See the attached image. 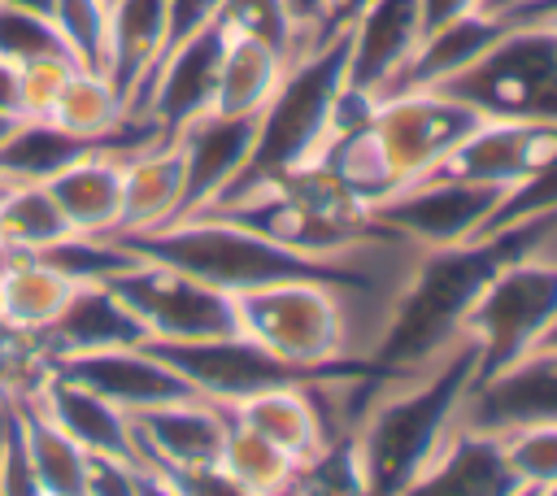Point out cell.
Instances as JSON below:
<instances>
[{
	"label": "cell",
	"instance_id": "1",
	"mask_svg": "<svg viewBox=\"0 0 557 496\" xmlns=\"http://www.w3.org/2000/svg\"><path fill=\"white\" fill-rule=\"evenodd\" d=\"M553 231H557V213H544V218L500 226L483 239L422 248L387 309L370 365L387 374H405V370H422L440 361L461 339V322L470 305L479 300V292L492 283V274L535 252Z\"/></svg>",
	"mask_w": 557,
	"mask_h": 496
},
{
	"label": "cell",
	"instance_id": "2",
	"mask_svg": "<svg viewBox=\"0 0 557 496\" xmlns=\"http://www.w3.org/2000/svg\"><path fill=\"white\" fill-rule=\"evenodd\" d=\"M474 383L479 348L470 339H457L440 361L422 370L383 374L352 431L366 496H405V487L457 431L461 405Z\"/></svg>",
	"mask_w": 557,
	"mask_h": 496
},
{
	"label": "cell",
	"instance_id": "3",
	"mask_svg": "<svg viewBox=\"0 0 557 496\" xmlns=\"http://www.w3.org/2000/svg\"><path fill=\"white\" fill-rule=\"evenodd\" d=\"M344 91H348V30H335L287 61L270 104L257 113L252 157L231 187L313 165L326 139L335 135V113Z\"/></svg>",
	"mask_w": 557,
	"mask_h": 496
},
{
	"label": "cell",
	"instance_id": "4",
	"mask_svg": "<svg viewBox=\"0 0 557 496\" xmlns=\"http://www.w3.org/2000/svg\"><path fill=\"white\" fill-rule=\"evenodd\" d=\"M239 335L296 370H344L348 352V305L344 292L318 278L270 283L235 296Z\"/></svg>",
	"mask_w": 557,
	"mask_h": 496
},
{
	"label": "cell",
	"instance_id": "5",
	"mask_svg": "<svg viewBox=\"0 0 557 496\" xmlns=\"http://www.w3.org/2000/svg\"><path fill=\"white\" fill-rule=\"evenodd\" d=\"M435 91L500 122H557V30L548 22H509L505 35L444 78Z\"/></svg>",
	"mask_w": 557,
	"mask_h": 496
},
{
	"label": "cell",
	"instance_id": "6",
	"mask_svg": "<svg viewBox=\"0 0 557 496\" xmlns=\"http://www.w3.org/2000/svg\"><path fill=\"white\" fill-rule=\"evenodd\" d=\"M553 318H557V257H544L535 248L500 265L461 322V339L479 348V383L518 365L540 344Z\"/></svg>",
	"mask_w": 557,
	"mask_h": 496
},
{
	"label": "cell",
	"instance_id": "7",
	"mask_svg": "<svg viewBox=\"0 0 557 496\" xmlns=\"http://www.w3.org/2000/svg\"><path fill=\"white\" fill-rule=\"evenodd\" d=\"M117 300L135 313L144 326V344H187V339H218V335H239L235 322V296L170 270L161 261L135 257L122 274L109 278Z\"/></svg>",
	"mask_w": 557,
	"mask_h": 496
},
{
	"label": "cell",
	"instance_id": "8",
	"mask_svg": "<svg viewBox=\"0 0 557 496\" xmlns=\"http://www.w3.org/2000/svg\"><path fill=\"white\" fill-rule=\"evenodd\" d=\"M500 187L487 183H461V178H413L396 187L392 196L370 204V218L409 239L413 248H448L479 239L487 218L500 204Z\"/></svg>",
	"mask_w": 557,
	"mask_h": 496
},
{
	"label": "cell",
	"instance_id": "9",
	"mask_svg": "<svg viewBox=\"0 0 557 496\" xmlns=\"http://www.w3.org/2000/svg\"><path fill=\"white\" fill-rule=\"evenodd\" d=\"M161 361H170L187 387L213 405H235L252 392H265V387H283V383H305L313 374H326V370H296V365H283L278 357H270L265 348H257L252 339L244 335H218V339H187V344H148ZM361 365V361H352ZM348 370V365H344Z\"/></svg>",
	"mask_w": 557,
	"mask_h": 496
},
{
	"label": "cell",
	"instance_id": "10",
	"mask_svg": "<svg viewBox=\"0 0 557 496\" xmlns=\"http://www.w3.org/2000/svg\"><path fill=\"white\" fill-rule=\"evenodd\" d=\"M557 161V122H500L483 117L435 170L422 178H461L487 187H518L522 178L540 174Z\"/></svg>",
	"mask_w": 557,
	"mask_h": 496
},
{
	"label": "cell",
	"instance_id": "11",
	"mask_svg": "<svg viewBox=\"0 0 557 496\" xmlns=\"http://www.w3.org/2000/svg\"><path fill=\"white\" fill-rule=\"evenodd\" d=\"M226 422H231V413L205 396L139 409V413H131L135 461L157 466V470L213 466L222 452V439H226Z\"/></svg>",
	"mask_w": 557,
	"mask_h": 496
},
{
	"label": "cell",
	"instance_id": "12",
	"mask_svg": "<svg viewBox=\"0 0 557 496\" xmlns=\"http://www.w3.org/2000/svg\"><path fill=\"white\" fill-rule=\"evenodd\" d=\"M57 370L70 374L74 383L91 387L109 405H117L126 418L139 413V409H152V405H170V400L196 396L187 387V379L170 361H161L148 344H126V348H100V352H83V357H61Z\"/></svg>",
	"mask_w": 557,
	"mask_h": 496
},
{
	"label": "cell",
	"instance_id": "13",
	"mask_svg": "<svg viewBox=\"0 0 557 496\" xmlns=\"http://www.w3.org/2000/svg\"><path fill=\"white\" fill-rule=\"evenodd\" d=\"M174 144L183 148V170H187V187H183V213H200L205 204H213L248 165L252 144H257V117H226V113H205L196 122H187Z\"/></svg>",
	"mask_w": 557,
	"mask_h": 496
},
{
	"label": "cell",
	"instance_id": "14",
	"mask_svg": "<svg viewBox=\"0 0 557 496\" xmlns=\"http://www.w3.org/2000/svg\"><path fill=\"white\" fill-rule=\"evenodd\" d=\"M522 483L505 461L496 431L461 426L444 439V448L422 466V474L405 487V496H518Z\"/></svg>",
	"mask_w": 557,
	"mask_h": 496
},
{
	"label": "cell",
	"instance_id": "15",
	"mask_svg": "<svg viewBox=\"0 0 557 496\" xmlns=\"http://www.w3.org/2000/svg\"><path fill=\"white\" fill-rule=\"evenodd\" d=\"M183 148L174 139H148L122 152V213L113 235H144L183 213Z\"/></svg>",
	"mask_w": 557,
	"mask_h": 496
},
{
	"label": "cell",
	"instance_id": "16",
	"mask_svg": "<svg viewBox=\"0 0 557 496\" xmlns=\"http://www.w3.org/2000/svg\"><path fill=\"white\" fill-rule=\"evenodd\" d=\"M540 418H557V357L553 352H531L505 374L474 383L457 422L474 431H505V426L540 422Z\"/></svg>",
	"mask_w": 557,
	"mask_h": 496
},
{
	"label": "cell",
	"instance_id": "17",
	"mask_svg": "<svg viewBox=\"0 0 557 496\" xmlns=\"http://www.w3.org/2000/svg\"><path fill=\"white\" fill-rule=\"evenodd\" d=\"M122 152L117 144L83 148L74 161H65L44 187L52 191L57 209L65 213L74 235H113L122 213Z\"/></svg>",
	"mask_w": 557,
	"mask_h": 496
},
{
	"label": "cell",
	"instance_id": "18",
	"mask_svg": "<svg viewBox=\"0 0 557 496\" xmlns=\"http://www.w3.org/2000/svg\"><path fill=\"white\" fill-rule=\"evenodd\" d=\"M35 405L44 418H52L78 448H87L91 457H122L135 461V444H131V418L109 405L104 396H96L91 387L74 383L70 374H61L52 365L48 383L26 400Z\"/></svg>",
	"mask_w": 557,
	"mask_h": 496
},
{
	"label": "cell",
	"instance_id": "19",
	"mask_svg": "<svg viewBox=\"0 0 557 496\" xmlns=\"http://www.w3.org/2000/svg\"><path fill=\"white\" fill-rule=\"evenodd\" d=\"M505 26H509V22L496 17V13H470V17H461V22H448V26L431 30V35H422V44L413 48V57L396 70V78H392L374 100L396 96V91L440 87L444 78H453V74H461L470 61H479V57L505 35Z\"/></svg>",
	"mask_w": 557,
	"mask_h": 496
},
{
	"label": "cell",
	"instance_id": "20",
	"mask_svg": "<svg viewBox=\"0 0 557 496\" xmlns=\"http://www.w3.org/2000/svg\"><path fill=\"white\" fill-rule=\"evenodd\" d=\"M52 357H83V352H100V348H126V344H144V326L135 322V313L117 300V292L109 283H83L74 292V300L61 309V318L44 331Z\"/></svg>",
	"mask_w": 557,
	"mask_h": 496
},
{
	"label": "cell",
	"instance_id": "21",
	"mask_svg": "<svg viewBox=\"0 0 557 496\" xmlns=\"http://www.w3.org/2000/svg\"><path fill=\"white\" fill-rule=\"evenodd\" d=\"M318 379V374H313ZM226 413L235 422H244L248 431H257L261 439L278 444L296 466L313 461L326 444L322 435V422H318V409L309 400V379L305 383H283V387H265V392H252L235 405H226Z\"/></svg>",
	"mask_w": 557,
	"mask_h": 496
},
{
	"label": "cell",
	"instance_id": "22",
	"mask_svg": "<svg viewBox=\"0 0 557 496\" xmlns=\"http://www.w3.org/2000/svg\"><path fill=\"white\" fill-rule=\"evenodd\" d=\"M161 52H165V0H113L109 39H104V74L126 96V104H135Z\"/></svg>",
	"mask_w": 557,
	"mask_h": 496
},
{
	"label": "cell",
	"instance_id": "23",
	"mask_svg": "<svg viewBox=\"0 0 557 496\" xmlns=\"http://www.w3.org/2000/svg\"><path fill=\"white\" fill-rule=\"evenodd\" d=\"M283 70H287V52L283 48H274L261 35L226 26V48H222V65H218V87H213V109L209 113L257 117L270 104Z\"/></svg>",
	"mask_w": 557,
	"mask_h": 496
},
{
	"label": "cell",
	"instance_id": "24",
	"mask_svg": "<svg viewBox=\"0 0 557 496\" xmlns=\"http://www.w3.org/2000/svg\"><path fill=\"white\" fill-rule=\"evenodd\" d=\"M78 287L48 257H0V318L17 326L48 331Z\"/></svg>",
	"mask_w": 557,
	"mask_h": 496
},
{
	"label": "cell",
	"instance_id": "25",
	"mask_svg": "<svg viewBox=\"0 0 557 496\" xmlns=\"http://www.w3.org/2000/svg\"><path fill=\"white\" fill-rule=\"evenodd\" d=\"M22 452L44 487V496H87V470H91V452L78 448L52 418H44L35 405H17L9 409Z\"/></svg>",
	"mask_w": 557,
	"mask_h": 496
},
{
	"label": "cell",
	"instance_id": "26",
	"mask_svg": "<svg viewBox=\"0 0 557 496\" xmlns=\"http://www.w3.org/2000/svg\"><path fill=\"white\" fill-rule=\"evenodd\" d=\"M70 235L74 231L44 183L0 187V252L4 257H44Z\"/></svg>",
	"mask_w": 557,
	"mask_h": 496
},
{
	"label": "cell",
	"instance_id": "27",
	"mask_svg": "<svg viewBox=\"0 0 557 496\" xmlns=\"http://www.w3.org/2000/svg\"><path fill=\"white\" fill-rule=\"evenodd\" d=\"M218 466H222L244 492H252V496H278V492L292 483V474H296V461H292L278 444L261 439L257 431H248V426L235 422V418L226 422V439H222Z\"/></svg>",
	"mask_w": 557,
	"mask_h": 496
},
{
	"label": "cell",
	"instance_id": "28",
	"mask_svg": "<svg viewBox=\"0 0 557 496\" xmlns=\"http://www.w3.org/2000/svg\"><path fill=\"white\" fill-rule=\"evenodd\" d=\"M52 365H57V357H52L44 331L0 318V409L26 405L48 383Z\"/></svg>",
	"mask_w": 557,
	"mask_h": 496
},
{
	"label": "cell",
	"instance_id": "29",
	"mask_svg": "<svg viewBox=\"0 0 557 496\" xmlns=\"http://www.w3.org/2000/svg\"><path fill=\"white\" fill-rule=\"evenodd\" d=\"M509 470L518 474L522 487H548L557 483V418H540V422H518L496 431Z\"/></svg>",
	"mask_w": 557,
	"mask_h": 496
},
{
	"label": "cell",
	"instance_id": "30",
	"mask_svg": "<svg viewBox=\"0 0 557 496\" xmlns=\"http://www.w3.org/2000/svg\"><path fill=\"white\" fill-rule=\"evenodd\" d=\"M52 26L65 52L83 70H104V39H109V0H52Z\"/></svg>",
	"mask_w": 557,
	"mask_h": 496
},
{
	"label": "cell",
	"instance_id": "31",
	"mask_svg": "<svg viewBox=\"0 0 557 496\" xmlns=\"http://www.w3.org/2000/svg\"><path fill=\"white\" fill-rule=\"evenodd\" d=\"M52 52H65V44H61V35H57L48 13L0 4V57L4 61L26 65V61L52 57Z\"/></svg>",
	"mask_w": 557,
	"mask_h": 496
},
{
	"label": "cell",
	"instance_id": "32",
	"mask_svg": "<svg viewBox=\"0 0 557 496\" xmlns=\"http://www.w3.org/2000/svg\"><path fill=\"white\" fill-rule=\"evenodd\" d=\"M78 70V61L70 52H52V57H35L26 65H17V113L26 122H44L57 91L65 87V78Z\"/></svg>",
	"mask_w": 557,
	"mask_h": 496
},
{
	"label": "cell",
	"instance_id": "33",
	"mask_svg": "<svg viewBox=\"0 0 557 496\" xmlns=\"http://www.w3.org/2000/svg\"><path fill=\"white\" fill-rule=\"evenodd\" d=\"M222 22L235 26V30L270 39L274 48L287 52V61L296 57V30H292V17H287L283 0H222Z\"/></svg>",
	"mask_w": 557,
	"mask_h": 496
},
{
	"label": "cell",
	"instance_id": "34",
	"mask_svg": "<svg viewBox=\"0 0 557 496\" xmlns=\"http://www.w3.org/2000/svg\"><path fill=\"white\" fill-rule=\"evenodd\" d=\"M170 479H174V487L183 492V496H252V492H244L218 461L213 466H196V470H165Z\"/></svg>",
	"mask_w": 557,
	"mask_h": 496
},
{
	"label": "cell",
	"instance_id": "35",
	"mask_svg": "<svg viewBox=\"0 0 557 496\" xmlns=\"http://www.w3.org/2000/svg\"><path fill=\"white\" fill-rule=\"evenodd\" d=\"M470 13H483V0H418V17H422V35L461 22Z\"/></svg>",
	"mask_w": 557,
	"mask_h": 496
},
{
	"label": "cell",
	"instance_id": "36",
	"mask_svg": "<svg viewBox=\"0 0 557 496\" xmlns=\"http://www.w3.org/2000/svg\"><path fill=\"white\" fill-rule=\"evenodd\" d=\"M366 4H370V0H322V26H326V35L348 30V26L366 13Z\"/></svg>",
	"mask_w": 557,
	"mask_h": 496
},
{
	"label": "cell",
	"instance_id": "37",
	"mask_svg": "<svg viewBox=\"0 0 557 496\" xmlns=\"http://www.w3.org/2000/svg\"><path fill=\"white\" fill-rule=\"evenodd\" d=\"M135 496H183V492L174 487V479L165 470L135 461Z\"/></svg>",
	"mask_w": 557,
	"mask_h": 496
},
{
	"label": "cell",
	"instance_id": "38",
	"mask_svg": "<svg viewBox=\"0 0 557 496\" xmlns=\"http://www.w3.org/2000/svg\"><path fill=\"white\" fill-rule=\"evenodd\" d=\"M0 109L4 113H17V65L0 57ZM22 117V113H17Z\"/></svg>",
	"mask_w": 557,
	"mask_h": 496
},
{
	"label": "cell",
	"instance_id": "39",
	"mask_svg": "<svg viewBox=\"0 0 557 496\" xmlns=\"http://www.w3.org/2000/svg\"><path fill=\"white\" fill-rule=\"evenodd\" d=\"M22 122H26V117H17V113H4V109H0V148L17 135V126H22Z\"/></svg>",
	"mask_w": 557,
	"mask_h": 496
},
{
	"label": "cell",
	"instance_id": "40",
	"mask_svg": "<svg viewBox=\"0 0 557 496\" xmlns=\"http://www.w3.org/2000/svg\"><path fill=\"white\" fill-rule=\"evenodd\" d=\"M531 352H553V357H557V318H553V322H548V331H544V335H540V344H535V348H531ZM531 352H527V357H531Z\"/></svg>",
	"mask_w": 557,
	"mask_h": 496
},
{
	"label": "cell",
	"instance_id": "41",
	"mask_svg": "<svg viewBox=\"0 0 557 496\" xmlns=\"http://www.w3.org/2000/svg\"><path fill=\"white\" fill-rule=\"evenodd\" d=\"M0 4H13V9H35V13H52V0H0Z\"/></svg>",
	"mask_w": 557,
	"mask_h": 496
},
{
	"label": "cell",
	"instance_id": "42",
	"mask_svg": "<svg viewBox=\"0 0 557 496\" xmlns=\"http://www.w3.org/2000/svg\"><path fill=\"white\" fill-rule=\"evenodd\" d=\"M518 0H483V13H505V9H513Z\"/></svg>",
	"mask_w": 557,
	"mask_h": 496
},
{
	"label": "cell",
	"instance_id": "43",
	"mask_svg": "<svg viewBox=\"0 0 557 496\" xmlns=\"http://www.w3.org/2000/svg\"><path fill=\"white\" fill-rule=\"evenodd\" d=\"M535 496H557V483H548V487H535Z\"/></svg>",
	"mask_w": 557,
	"mask_h": 496
},
{
	"label": "cell",
	"instance_id": "44",
	"mask_svg": "<svg viewBox=\"0 0 557 496\" xmlns=\"http://www.w3.org/2000/svg\"><path fill=\"white\" fill-rule=\"evenodd\" d=\"M518 496H535V487H522V492H518Z\"/></svg>",
	"mask_w": 557,
	"mask_h": 496
},
{
	"label": "cell",
	"instance_id": "45",
	"mask_svg": "<svg viewBox=\"0 0 557 496\" xmlns=\"http://www.w3.org/2000/svg\"><path fill=\"white\" fill-rule=\"evenodd\" d=\"M109 4H113V0H109Z\"/></svg>",
	"mask_w": 557,
	"mask_h": 496
}]
</instances>
